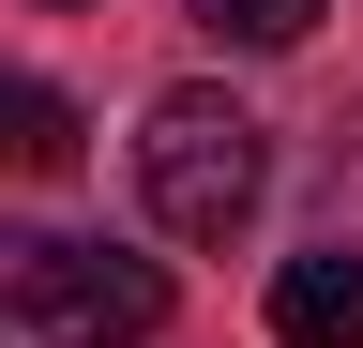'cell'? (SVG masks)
I'll return each mask as SVG.
<instances>
[{
    "mask_svg": "<svg viewBox=\"0 0 363 348\" xmlns=\"http://www.w3.org/2000/svg\"><path fill=\"white\" fill-rule=\"evenodd\" d=\"M182 16H197V30H227V46H303L333 0H182Z\"/></svg>",
    "mask_w": 363,
    "mask_h": 348,
    "instance_id": "5b68a950",
    "label": "cell"
},
{
    "mask_svg": "<svg viewBox=\"0 0 363 348\" xmlns=\"http://www.w3.org/2000/svg\"><path fill=\"white\" fill-rule=\"evenodd\" d=\"M167 273L76 228H0V348H152Z\"/></svg>",
    "mask_w": 363,
    "mask_h": 348,
    "instance_id": "6da1fadb",
    "label": "cell"
},
{
    "mask_svg": "<svg viewBox=\"0 0 363 348\" xmlns=\"http://www.w3.org/2000/svg\"><path fill=\"white\" fill-rule=\"evenodd\" d=\"M136 197H152L167 242H227V228L272 197L257 106H227V91H152V121H136Z\"/></svg>",
    "mask_w": 363,
    "mask_h": 348,
    "instance_id": "7a4b0ae2",
    "label": "cell"
},
{
    "mask_svg": "<svg viewBox=\"0 0 363 348\" xmlns=\"http://www.w3.org/2000/svg\"><path fill=\"white\" fill-rule=\"evenodd\" d=\"M272 348H363V257L348 242H318L272 273Z\"/></svg>",
    "mask_w": 363,
    "mask_h": 348,
    "instance_id": "3957f363",
    "label": "cell"
},
{
    "mask_svg": "<svg viewBox=\"0 0 363 348\" xmlns=\"http://www.w3.org/2000/svg\"><path fill=\"white\" fill-rule=\"evenodd\" d=\"M0 167H76V106L45 76H0Z\"/></svg>",
    "mask_w": 363,
    "mask_h": 348,
    "instance_id": "277c9868",
    "label": "cell"
},
{
    "mask_svg": "<svg viewBox=\"0 0 363 348\" xmlns=\"http://www.w3.org/2000/svg\"><path fill=\"white\" fill-rule=\"evenodd\" d=\"M61 16H76V0H61Z\"/></svg>",
    "mask_w": 363,
    "mask_h": 348,
    "instance_id": "8992f818",
    "label": "cell"
}]
</instances>
